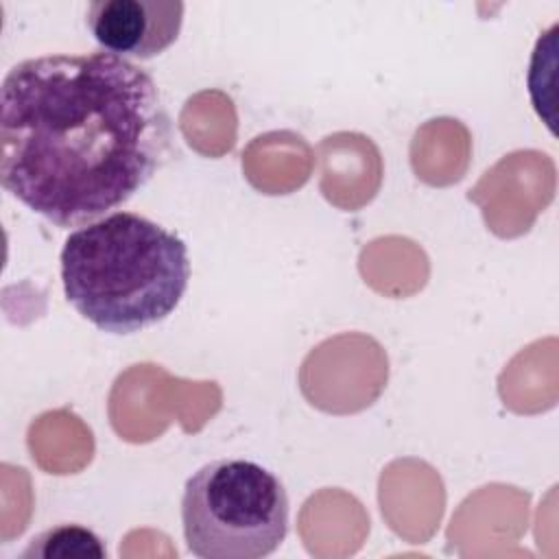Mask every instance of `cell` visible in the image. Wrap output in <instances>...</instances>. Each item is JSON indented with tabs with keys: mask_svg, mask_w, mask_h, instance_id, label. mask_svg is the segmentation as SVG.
Instances as JSON below:
<instances>
[{
	"mask_svg": "<svg viewBox=\"0 0 559 559\" xmlns=\"http://www.w3.org/2000/svg\"><path fill=\"white\" fill-rule=\"evenodd\" d=\"M66 299L107 334L142 332L177 310L190 282L186 242L135 212H111L68 234Z\"/></svg>",
	"mask_w": 559,
	"mask_h": 559,
	"instance_id": "2",
	"label": "cell"
},
{
	"mask_svg": "<svg viewBox=\"0 0 559 559\" xmlns=\"http://www.w3.org/2000/svg\"><path fill=\"white\" fill-rule=\"evenodd\" d=\"M183 11L181 0H94L85 24L105 52L144 61L177 41Z\"/></svg>",
	"mask_w": 559,
	"mask_h": 559,
	"instance_id": "4",
	"label": "cell"
},
{
	"mask_svg": "<svg viewBox=\"0 0 559 559\" xmlns=\"http://www.w3.org/2000/svg\"><path fill=\"white\" fill-rule=\"evenodd\" d=\"M288 493L264 465L216 459L183 487L181 526L188 550L201 559H262L288 535Z\"/></svg>",
	"mask_w": 559,
	"mask_h": 559,
	"instance_id": "3",
	"label": "cell"
},
{
	"mask_svg": "<svg viewBox=\"0 0 559 559\" xmlns=\"http://www.w3.org/2000/svg\"><path fill=\"white\" fill-rule=\"evenodd\" d=\"M24 557L39 559H105L100 537L81 524H57L31 539Z\"/></svg>",
	"mask_w": 559,
	"mask_h": 559,
	"instance_id": "5",
	"label": "cell"
},
{
	"mask_svg": "<svg viewBox=\"0 0 559 559\" xmlns=\"http://www.w3.org/2000/svg\"><path fill=\"white\" fill-rule=\"evenodd\" d=\"M155 79L111 52L41 55L0 87V183L57 227L124 205L173 151Z\"/></svg>",
	"mask_w": 559,
	"mask_h": 559,
	"instance_id": "1",
	"label": "cell"
}]
</instances>
